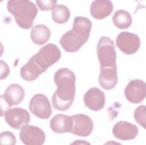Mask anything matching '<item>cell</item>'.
<instances>
[{"label":"cell","instance_id":"obj_1","mask_svg":"<svg viewBox=\"0 0 146 145\" xmlns=\"http://www.w3.org/2000/svg\"><path fill=\"white\" fill-rule=\"evenodd\" d=\"M54 80L57 90L52 97V106L60 111L68 110L74 101L75 74L68 68H60L55 73Z\"/></svg>","mask_w":146,"mask_h":145},{"label":"cell","instance_id":"obj_2","mask_svg":"<svg viewBox=\"0 0 146 145\" xmlns=\"http://www.w3.org/2000/svg\"><path fill=\"white\" fill-rule=\"evenodd\" d=\"M92 29V22L84 17H75L73 28L63 34L60 39L62 48L68 52H75L88 40Z\"/></svg>","mask_w":146,"mask_h":145},{"label":"cell","instance_id":"obj_3","mask_svg":"<svg viewBox=\"0 0 146 145\" xmlns=\"http://www.w3.org/2000/svg\"><path fill=\"white\" fill-rule=\"evenodd\" d=\"M7 10L14 17L19 27L26 30L33 27L38 11L30 0H8Z\"/></svg>","mask_w":146,"mask_h":145},{"label":"cell","instance_id":"obj_4","mask_svg":"<svg viewBox=\"0 0 146 145\" xmlns=\"http://www.w3.org/2000/svg\"><path fill=\"white\" fill-rule=\"evenodd\" d=\"M61 52L58 46L54 44H48L44 46L38 54L33 55L29 62L35 68L39 74L46 72L51 66L60 60Z\"/></svg>","mask_w":146,"mask_h":145},{"label":"cell","instance_id":"obj_5","mask_svg":"<svg viewBox=\"0 0 146 145\" xmlns=\"http://www.w3.org/2000/svg\"><path fill=\"white\" fill-rule=\"evenodd\" d=\"M96 52L101 69L116 68L115 45L112 39L108 37H102L96 46Z\"/></svg>","mask_w":146,"mask_h":145},{"label":"cell","instance_id":"obj_6","mask_svg":"<svg viewBox=\"0 0 146 145\" xmlns=\"http://www.w3.org/2000/svg\"><path fill=\"white\" fill-rule=\"evenodd\" d=\"M72 121V128L70 133L78 136H88L93 132L94 122L93 120L86 115L77 114L70 116Z\"/></svg>","mask_w":146,"mask_h":145},{"label":"cell","instance_id":"obj_7","mask_svg":"<svg viewBox=\"0 0 146 145\" xmlns=\"http://www.w3.org/2000/svg\"><path fill=\"white\" fill-rule=\"evenodd\" d=\"M140 45L139 37L134 33L123 32L116 38V46L128 55L136 54L140 48Z\"/></svg>","mask_w":146,"mask_h":145},{"label":"cell","instance_id":"obj_8","mask_svg":"<svg viewBox=\"0 0 146 145\" xmlns=\"http://www.w3.org/2000/svg\"><path fill=\"white\" fill-rule=\"evenodd\" d=\"M29 109L40 119H48L52 115V107L48 98L41 94L35 95L30 101Z\"/></svg>","mask_w":146,"mask_h":145},{"label":"cell","instance_id":"obj_9","mask_svg":"<svg viewBox=\"0 0 146 145\" xmlns=\"http://www.w3.org/2000/svg\"><path fill=\"white\" fill-rule=\"evenodd\" d=\"M5 122L14 129H21L28 126L31 117L28 111L20 108H14L7 111L5 115Z\"/></svg>","mask_w":146,"mask_h":145},{"label":"cell","instance_id":"obj_10","mask_svg":"<svg viewBox=\"0 0 146 145\" xmlns=\"http://www.w3.org/2000/svg\"><path fill=\"white\" fill-rule=\"evenodd\" d=\"M21 142L25 145H43L46 141L44 131L36 126H26L19 133Z\"/></svg>","mask_w":146,"mask_h":145},{"label":"cell","instance_id":"obj_11","mask_svg":"<svg viewBox=\"0 0 146 145\" xmlns=\"http://www.w3.org/2000/svg\"><path fill=\"white\" fill-rule=\"evenodd\" d=\"M126 99L131 103H140L146 96V84L141 80H133L124 89Z\"/></svg>","mask_w":146,"mask_h":145},{"label":"cell","instance_id":"obj_12","mask_svg":"<svg viewBox=\"0 0 146 145\" xmlns=\"http://www.w3.org/2000/svg\"><path fill=\"white\" fill-rule=\"evenodd\" d=\"M85 107L93 111H100L105 106V95L98 87L88 89L83 98Z\"/></svg>","mask_w":146,"mask_h":145},{"label":"cell","instance_id":"obj_13","mask_svg":"<svg viewBox=\"0 0 146 145\" xmlns=\"http://www.w3.org/2000/svg\"><path fill=\"white\" fill-rule=\"evenodd\" d=\"M113 135L116 139L119 140H133L138 135V128L135 124L128 122H118L113 127Z\"/></svg>","mask_w":146,"mask_h":145},{"label":"cell","instance_id":"obj_14","mask_svg":"<svg viewBox=\"0 0 146 145\" xmlns=\"http://www.w3.org/2000/svg\"><path fill=\"white\" fill-rule=\"evenodd\" d=\"M113 4L110 0H95L90 6L91 16L96 19H104L113 11Z\"/></svg>","mask_w":146,"mask_h":145},{"label":"cell","instance_id":"obj_15","mask_svg":"<svg viewBox=\"0 0 146 145\" xmlns=\"http://www.w3.org/2000/svg\"><path fill=\"white\" fill-rule=\"evenodd\" d=\"M50 128L57 134L70 133L72 128V121L70 116L66 115H56L50 121Z\"/></svg>","mask_w":146,"mask_h":145},{"label":"cell","instance_id":"obj_16","mask_svg":"<svg viewBox=\"0 0 146 145\" xmlns=\"http://www.w3.org/2000/svg\"><path fill=\"white\" fill-rule=\"evenodd\" d=\"M99 84L105 90L113 89L117 82V68H104L101 69L99 75Z\"/></svg>","mask_w":146,"mask_h":145},{"label":"cell","instance_id":"obj_17","mask_svg":"<svg viewBox=\"0 0 146 145\" xmlns=\"http://www.w3.org/2000/svg\"><path fill=\"white\" fill-rule=\"evenodd\" d=\"M4 97L11 106H16L24 100L25 90L19 84H11L6 88Z\"/></svg>","mask_w":146,"mask_h":145},{"label":"cell","instance_id":"obj_18","mask_svg":"<svg viewBox=\"0 0 146 145\" xmlns=\"http://www.w3.org/2000/svg\"><path fill=\"white\" fill-rule=\"evenodd\" d=\"M51 37V32L45 24H37L31 31V38L36 45L46 44Z\"/></svg>","mask_w":146,"mask_h":145},{"label":"cell","instance_id":"obj_19","mask_svg":"<svg viewBox=\"0 0 146 145\" xmlns=\"http://www.w3.org/2000/svg\"><path fill=\"white\" fill-rule=\"evenodd\" d=\"M113 23L118 29H127L132 24V18L130 13L124 10L117 11L113 16Z\"/></svg>","mask_w":146,"mask_h":145},{"label":"cell","instance_id":"obj_20","mask_svg":"<svg viewBox=\"0 0 146 145\" xmlns=\"http://www.w3.org/2000/svg\"><path fill=\"white\" fill-rule=\"evenodd\" d=\"M52 19L56 24L67 23L70 19V11L66 5H55L52 10Z\"/></svg>","mask_w":146,"mask_h":145},{"label":"cell","instance_id":"obj_21","mask_svg":"<svg viewBox=\"0 0 146 145\" xmlns=\"http://www.w3.org/2000/svg\"><path fill=\"white\" fill-rule=\"evenodd\" d=\"M0 145H16V136L10 131L0 134Z\"/></svg>","mask_w":146,"mask_h":145},{"label":"cell","instance_id":"obj_22","mask_svg":"<svg viewBox=\"0 0 146 145\" xmlns=\"http://www.w3.org/2000/svg\"><path fill=\"white\" fill-rule=\"evenodd\" d=\"M145 113H146V107L145 106H140L135 110L134 117L137 122L142 126L143 128H146V119H145Z\"/></svg>","mask_w":146,"mask_h":145},{"label":"cell","instance_id":"obj_23","mask_svg":"<svg viewBox=\"0 0 146 145\" xmlns=\"http://www.w3.org/2000/svg\"><path fill=\"white\" fill-rule=\"evenodd\" d=\"M36 3L39 10L47 11L52 10L57 3V0H36Z\"/></svg>","mask_w":146,"mask_h":145},{"label":"cell","instance_id":"obj_24","mask_svg":"<svg viewBox=\"0 0 146 145\" xmlns=\"http://www.w3.org/2000/svg\"><path fill=\"white\" fill-rule=\"evenodd\" d=\"M10 74V68L8 65L4 61L0 60V81L5 80Z\"/></svg>","mask_w":146,"mask_h":145},{"label":"cell","instance_id":"obj_25","mask_svg":"<svg viewBox=\"0 0 146 145\" xmlns=\"http://www.w3.org/2000/svg\"><path fill=\"white\" fill-rule=\"evenodd\" d=\"M11 109V105L7 102L4 95H0V117L5 116L8 110Z\"/></svg>","mask_w":146,"mask_h":145},{"label":"cell","instance_id":"obj_26","mask_svg":"<svg viewBox=\"0 0 146 145\" xmlns=\"http://www.w3.org/2000/svg\"><path fill=\"white\" fill-rule=\"evenodd\" d=\"M70 145H91V144L84 140H75Z\"/></svg>","mask_w":146,"mask_h":145},{"label":"cell","instance_id":"obj_27","mask_svg":"<svg viewBox=\"0 0 146 145\" xmlns=\"http://www.w3.org/2000/svg\"><path fill=\"white\" fill-rule=\"evenodd\" d=\"M104 145H122V144L119 143V142H116L115 141H109V142H106Z\"/></svg>","mask_w":146,"mask_h":145},{"label":"cell","instance_id":"obj_28","mask_svg":"<svg viewBox=\"0 0 146 145\" xmlns=\"http://www.w3.org/2000/svg\"><path fill=\"white\" fill-rule=\"evenodd\" d=\"M4 54V46L2 45V43L0 42V57H1Z\"/></svg>","mask_w":146,"mask_h":145},{"label":"cell","instance_id":"obj_29","mask_svg":"<svg viewBox=\"0 0 146 145\" xmlns=\"http://www.w3.org/2000/svg\"><path fill=\"white\" fill-rule=\"evenodd\" d=\"M4 1V0H0V3H1V2H3Z\"/></svg>","mask_w":146,"mask_h":145}]
</instances>
